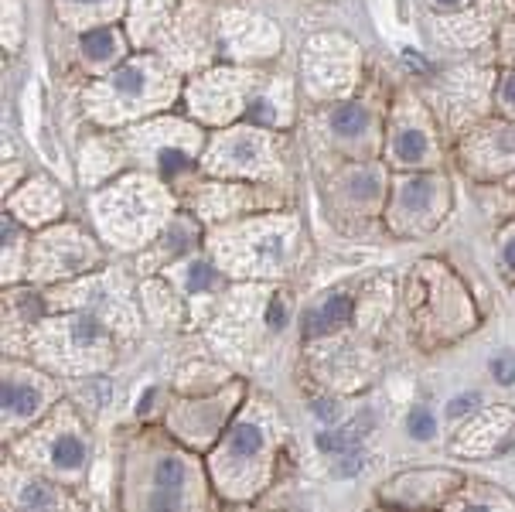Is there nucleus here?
Returning <instances> with one entry per match:
<instances>
[{"mask_svg":"<svg viewBox=\"0 0 515 512\" xmlns=\"http://www.w3.org/2000/svg\"><path fill=\"white\" fill-rule=\"evenodd\" d=\"M212 171H236V175H270L273 151L270 134L260 127H236L229 134H219L209 151Z\"/></svg>","mask_w":515,"mask_h":512,"instance_id":"nucleus-6","label":"nucleus"},{"mask_svg":"<svg viewBox=\"0 0 515 512\" xmlns=\"http://www.w3.org/2000/svg\"><path fill=\"white\" fill-rule=\"evenodd\" d=\"M386 154L396 168H423V164L434 161V134H430L427 123L417 120V113L403 110L389 127Z\"/></svg>","mask_w":515,"mask_h":512,"instance_id":"nucleus-13","label":"nucleus"},{"mask_svg":"<svg viewBox=\"0 0 515 512\" xmlns=\"http://www.w3.org/2000/svg\"><path fill=\"white\" fill-rule=\"evenodd\" d=\"M212 403H215V400L202 403V407H191L188 414L181 417V427H185V431H195L198 437H209V434L219 431L226 407H222V400H219V407H212Z\"/></svg>","mask_w":515,"mask_h":512,"instance_id":"nucleus-23","label":"nucleus"},{"mask_svg":"<svg viewBox=\"0 0 515 512\" xmlns=\"http://www.w3.org/2000/svg\"><path fill=\"white\" fill-rule=\"evenodd\" d=\"M41 451V465L52 468L55 475H79L86 468V437L79 427L65 417H55L48 431H38L35 441L28 444V454Z\"/></svg>","mask_w":515,"mask_h":512,"instance_id":"nucleus-11","label":"nucleus"},{"mask_svg":"<svg viewBox=\"0 0 515 512\" xmlns=\"http://www.w3.org/2000/svg\"><path fill=\"white\" fill-rule=\"evenodd\" d=\"M219 284V274H215V267L209 263H191L188 267V287L191 291H212V287Z\"/></svg>","mask_w":515,"mask_h":512,"instance_id":"nucleus-27","label":"nucleus"},{"mask_svg":"<svg viewBox=\"0 0 515 512\" xmlns=\"http://www.w3.org/2000/svg\"><path fill=\"white\" fill-rule=\"evenodd\" d=\"M348 76H352V52H348V45H338V41H335L328 62H318L314 55H307V82L314 79V86H318V89L345 86Z\"/></svg>","mask_w":515,"mask_h":512,"instance_id":"nucleus-19","label":"nucleus"},{"mask_svg":"<svg viewBox=\"0 0 515 512\" xmlns=\"http://www.w3.org/2000/svg\"><path fill=\"white\" fill-rule=\"evenodd\" d=\"M495 106H498V113H502V117L515 120V69L505 72L502 82H498V89H495Z\"/></svg>","mask_w":515,"mask_h":512,"instance_id":"nucleus-25","label":"nucleus"},{"mask_svg":"<svg viewBox=\"0 0 515 512\" xmlns=\"http://www.w3.org/2000/svg\"><path fill=\"white\" fill-rule=\"evenodd\" d=\"M447 205H451V188L444 178L417 171L396 181L393 202H389V226L400 236H417L434 229L444 219Z\"/></svg>","mask_w":515,"mask_h":512,"instance_id":"nucleus-2","label":"nucleus"},{"mask_svg":"<svg viewBox=\"0 0 515 512\" xmlns=\"http://www.w3.org/2000/svg\"><path fill=\"white\" fill-rule=\"evenodd\" d=\"M406 434L413 441H434L437 437V417L430 407H413L410 417H406Z\"/></svg>","mask_w":515,"mask_h":512,"instance_id":"nucleus-24","label":"nucleus"},{"mask_svg":"<svg viewBox=\"0 0 515 512\" xmlns=\"http://www.w3.org/2000/svg\"><path fill=\"white\" fill-rule=\"evenodd\" d=\"M52 400V383L41 373L21 366H7L4 373V427H24L31 424Z\"/></svg>","mask_w":515,"mask_h":512,"instance_id":"nucleus-9","label":"nucleus"},{"mask_svg":"<svg viewBox=\"0 0 515 512\" xmlns=\"http://www.w3.org/2000/svg\"><path fill=\"white\" fill-rule=\"evenodd\" d=\"M171 89L168 72L161 69L157 59H130L123 62L120 69L110 72V79L96 89L113 110H120L123 117L127 113H140L151 106V99H164Z\"/></svg>","mask_w":515,"mask_h":512,"instance_id":"nucleus-3","label":"nucleus"},{"mask_svg":"<svg viewBox=\"0 0 515 512\" xmlns=\"http://www.w3.org/2000/svg\"><path fill=\"white\" fill-rule=\"evenodd\" d=\"M430 4L440 7V11H461V7L468 4V0H430Z\"/></svg>","mask_w":515,"mask_h":512,"instance_id":"nucleus-35","label":"nucleus"},{"mask_svg":"<svg viewBox=\"0 0 515 512\" xmlns=\"http://www.w3.org/2000/svg\"><path fill=\"white\" fill-rule=\"evenodd\" d=\"M18 246H21V229L14 226V219H11V212L4 216V267H7V274H11V267H18Z\"/></svg>","mask_w":515,"mask_h":512,"instance_id":"nucleus-26","label":"nucleus"},{"mask_svg":"<svg viewBox=\"0 0 515 512\" xmlns=\"http://www.w3.org/2000/svg\"><path fill=\"white\" fill-rule=\"evenodd\" d=\"M246 89V76L243 72H212L195 86V96H191V110L205 113L209 120H222L226 110L232 113L236 103L243 99Z\"/></svg>","mask_w":515,"mask_h":512,"instance_id":"nucleus-15","label":"nucleus"},{"mask_svg":"<svg viewBox=\"0 0 515 512\" xmlns=\"http://www.w3.org/2000/svg\"><path fill=\"white\" fill-rule=\"evenodd\" d=\"M498 263L509 277H515V222L498 236Z\"/></svg>","mask_w":515,"mask_h":512,"instance_id":"nucleus-28","label":"nucleus"},{"mask_svg":"<svg viewBox=\"0 0 515 512\" xmlns=\"http://www.w3.org/2000/svg\"><path fill=\"white\" fill-rule=\"evenodd\" d=\"M164 209H168V198H164L154 178H127L96 198L99 229H103V236L123 246L144 243L151 229L161 222Z\"/></svg>","mask_w":515,"mask_h":512,"instance_id":"nucleus-1","label":"nucleus"},{"mask_svg":"<svg viewBox=\"0 0 515 512\" xmlns=\"http://www.w3.org/2000/svg\"><path fill=\"white\" fill-rule=\"evenodd\" d=\"M58 495L48 482H41V478H24V482L18 485V495H14V506L21 509H52L58 506Z\"/></svg>","mask_w":515,"mask_h":512,"instance_id":"nucleus-22","label":"nucleus"},{"mask_svg":"<svg viewBox=\"0 0 515 512\" xmlns=\"http://www.w3.org/2000/svg\"><path fill=\"white\" fill-rule=\"evenodd\" d=\"M458 485V472L423 468V472H406L396 482H389V499L400 502V506H447L451 489H458Z\"/></svg>","mask_w":515,"mask_h":512,"instance_id":"nucleus-12","label":"nucleus"},{"mask_svg":"<svg viewBox=\"0 0 515 512\" xmlns=\"http://www.w3.org/2000/svg\"><path fill=\"white\" fill-rule=\"evenodd\" d=\"M481 407V393L468 390V393H458L451 403H447V417H464V414H478Z\"/></svg>","mask_w":515,"mask_h":512,"instance_id":"nucleus-29","label":"nucleus"},{"mask_svg":"<svg viewBox=\"0 0 515 512\" xmlns=\"http://www.w3.org/2000/svg\"><path fill=\"white\" fill-rule=\"evenodd\" d=\"M287 318H290V304L284 301V297H273L270 308H267V325L273 328V332H280V328L287 325Z\"/></svg>","mask_w":515,"mask_h":512,"instance_id":"nucleus-33","label":"nucleus"},{"mask_svg":"<svg viewBox=\"0 0 515 512\" xmlns=\"http://www.w3.org/2000/svg\"><path fill=\"white\" fill-rule=\"evenodd\" d=\"M515 441V414L512 410H485V414L471 417L454 437L451 448L468 458H495V454L509 451Z\"/></svg>","mask_w":515,"mask_h":512,"instance_id":"nucleus-10","label":"nucleus"},{"mask_svg":"<svg viewBox=\"0 0 515 512\" xmlns=\"http://www.w3.org/2000/svg\"><path fill=\"white\" fill-rule=\"evenodd\" d=\"M464 171L471 178L492 181L515 171V120H488L464 137Z\"/></svg>","mask_w":515,"mask_h":512,"instance_id":"nucleus-4","label":"nucleus"},{"mask_svg":"<svg viewBox=\"0 0 515 512\" xmlns=\"http://www.w3.org/2000/svg\"><path fill=\"white\" fill-rule=\"evenodd\" d=\"M331 130H335L342 140H355L369 130V113L362 110L359 103H342L335 113H331Z\"/></svg>","mask_w":515,"mask_h":512,"instance_id":"nucleus-21","label":"nucleus"},{"mask_svg":"<svg viewBox=\"0 0 515 512\" xmlns=\"http://www.w3.org/2000/svg\"><path fill=\"white\" fill-rule=\"evenodd\" d=\"M267 427L260 420H239L229 431L226 444L219 448V472L229 482V475L236 482H253V475L263 468V458H267Z\"/></svg>","mask_w":515,"mask_h":512,"instance_id":"nucleus-8","label":"nucleus"},{"mask_svg":"<svg viewBox=\"0 0 515 512\" xmlns=\"http://www.w3.org/2000/svg\"><path fill=\"white\" fill-rule=\"evenodd\" d=\"M96 263H99L96 243L76 226L48 229L35 243V277L41 280L76 277L82 270L96 267Z\"/></svg>","mask_w":515,"mask_h":512,"instance_id":"nucleus-5","label":"nucleus"},{"mask_svg":"<svg viewBox=\"0 0 515 512\" xmlns=\"http://www.w3.org/2000/svg\"><path fill=\"white\" fill-rule=\"evenodd\" d=\"M492 376H495V383H502V386L515 383V355L512 352L495 355V359H492Z\"/></svg>","mask_w":515,"mask_h":512,"instance_id":"nucleus-30","label":"nucleus"},{"mask_svg":"<svg viewBox=\"0 0 515 512\" xmlns=\"http://www.w3.org/2000/svg\"><path fill=\"white\" fill-rule=\"evenodd\" d=\"M82 59H86L93 69H103V65H113L123 55V35L113 28V24H96V28L82 31Z\"/></svg>","mask_w":515,"mask_h":512,"instance_id":"nucleus-18","label":"nucleus"},{"mask_svg":"<svg viewBox=\"0 0 515 512\" xmlns=\"http://www.w3.org/2000/svg\"><path fill=\"white\" fill-rule=\"evenodd\" d=\"M72 11H82V14H113L116 11V0H65Z\"/></svg>","mask_w":515,"mask_h":512,"instance_id":"nucleus-32","label":"nucleus"},{"mask_svg":"<svg viewBox=\"0 0 515 512\" xmlns=\"http://www.w3.org/2000/svg\"><path fill=\"white\" fill-rule=\"evenodd\" d=\"M287 233L277 222H256V226L239 229L232 243H219V253L236 256L243 274H277L287 260Z\"/></svg>","mask_w":515,"mask_h":512,"instance_id":"nucleus-7","label":"nucleus"},{"mask_svg":"<svg viewBox=\"0 0 515 512\" xmlns=\"http://www.w3.org/2000/svg\"><path fill=\"white\" fill-rule=\"evenodd\" d=\"M365 468V458L359 454V448L355 451H345V454H338V465H335V475L338 478H352V475H359Z\"/></svg>","mask_w":515,"mask_h":512,"instance_id":"nucleus-31","label":"nucleus"},{"mask_svg":"<svg viewBox=\"0 0 515 512\" xmlns=\"http://www.w3.org/2000/svg\"><path fill=\"white\" fill-rule=\"evenodd\" d=\"M372 424H376V417L372 414H362L355 420H348L345 427H338V431H321L318 434V448L325 454H345V451H355L359 444L369 437Z\"/></svg>","mask_w":515,"mask_h":512,"instance_id":"nucleus-20","label":"nucleus"},{"mask_svg":"<svg viewBox=\"0 0 515 512\" xmlns=\"http://www.w3.org/2000/svg\"><path fill=\"white\" fill-rule=\"evenodd\" d=\"M188 478L191 468L181 454H161L151 472V492L144 495L147 509H181L188 506Z\"/></svg>","mask_w":515,"mask_h":512,"instance_id":"nucleus-14","label":"nucleus"},{"mask_svg":"<svg viewBox=\"0 0 515 512\" xmlns=\"http://www.w3.org/2000/svg\"><path fill=\"white\" fill-rule=\"evenodd\" d=\"M345 321H352V297L342 291H331L318 308H311L304 315V335L318 338V335L338 332Z\"/></svg>","mask_w":515,"mask_h":512,"instance_id":"nucleus-17","label":"nucleus"},{"mask_svg":"<svg viewBox=\"0 0 515 512\" xmlns=\"http://www.w3.org/2000/svg\"><path fill=\"white\" fill-rule=\"evenodd\" d=\"M14 216L28 219V222H48L58 216V209H62V195H58V188L52 181H28V188H24L21 195H14Z\"/></svg>","mask_w":515,"mask_h":512,"instance_id":"nucleus-16","label":"nucleus"},{"mask_svg":"<svg viewBox=\"0 0 515 512\" xmlns=\"http://www.w3.org/2000/svg\"><path fill=\"white\" fill-rule=\"evenodd\" d=\"M311 414L318 420H325V424H335V420L342 417V403H338V400H314Z\"/></svg>","mask_w":515,"mask_h":512,"instance_id":"nucleus-34","label":"nucleus"}]
</instances>
